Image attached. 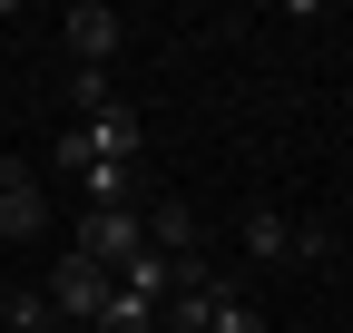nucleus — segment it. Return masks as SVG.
I'll return each instance as SVG.
<instances>
[{
	"label": "nucleus",
	"instance_id": "obj_9",
	"mask_svg": "<svg viewBox=\"0 0 353 333\" xmlns=\"http://www.w3.org/2000/svg\"><path fill=\"white\" fill-rule=\"evenodd\" d=\"M88 333H157V304H138V294L118 284V294H108V314L88 323Z\"/></svg>",
	"mask_w": 353,
	"mask_h": 333
},
{
	"label": "nucleus",
	"instance_id": "obj_2",
	"mask_svg": "<svg viewBox=\"0 0 353 333\" xmlns=\"http://www.w3.org/2000/svg\"><path fill=\"white\" fill-rule=\"evenodd\" d=\"M79 255H88V265H108V275H128V265L148 255L138 206H99V216H79Z\"/></svg>",
	"mask_w": 353,
	"mask_h": 333
},
{
	"label": "nucleus",
	"instance_id": "obj_3",
	"mask_svg": "<svg viewBox=\"0 0 353 333\" xmlns=\"http://www.w3.org/2000/svg\"><path fill=\"white\" fill-rule=\"evenodd\" d=\"M236 245H245L255 265H285V255H324L334 235H324V226H285L275 206H245V216H236Z\"/></svg>",
	"mask_w": 353,
	"mask_h": 333
},
{
	"label": "nucleus",
	"instance_id": "obj_4",
	"mask_svg": "<svg viewBox=\"0 0 353 333\" xmlns=\"http://www.w3.org/2000/svg\"><path fill=\"white\" fill-rule=\"evenodd\" d=\"M118 10H99V0H79V10H59V50H69V69H108L118 59Z\"/></svg>",
	"mask_w": 353,
	"mask_h": 333
},
{
	"label": "nucleus",
	"instance_id": "obj_5",
	"mask_svg": "<svg viewBox=\"0 0 353 333\" xmlns=\"http://www.w3.org/2000/svg\"><path fill=\"white\" fill-rule=\"evenodd\" d=\"M59 177H79V196H88V216H99V206H138V166H108V157H79L69 138H59Z\"/></svg>",
	"mask_w": 353,
	"mask_h": 333
},
{
	"label": "nucleus",
	"instance_id": "obj_10",
	"mask_svg": "<svg viewBox=\"0 0 353 333\" xmlns=\"http://www.w3.org/2000/svg\"><path fill=\"white\" fill-rule=\"evenodd\" d=\"M206 333H265V314H255L236 284H226V294H206Z\"/></svg>",
	"mask_w": 353,
	"mask_h": 333
},
{
	"label": "nucleus",
	"instance_id": "obj_11",
	"mask_svg": "<svg viewBox=\"0 0 353 333\" xmlns=\"http://www.w3.org/2000/svg\"><path fill=\"white\" fill-rule=\"evenodd\" d=\"M10 333H59V314H50V294H10Z\"/></svg>",
	"mask_w": 353,
	"mask_h": 333
},
{
	"label": "nucleus",
	"instance_id": "obj_8",
	"mask_svg": "<svg viewBox=\"0 0 353 333\" xmlns=\"http://www.w3.org/2000/svg\"><path fill=\"white\" fill-rule=\"evenodd\" d=\"M138 226H148V255H167V265H176V255H196V206H187V196H167V206H148Z\"/></svg>",
	"mask_w": 353,
	"mask_h": 333
},
{
	"label": "nucleus",
	"instance_id": "obj_12",
	"mask_svg": "<svg viewBox=\"0 0 353 333\" xmlns=\"http://www.w3.org/2000/svg\"><path fill=\"white\" fill-rule=\"evenodd\" d=\"M69 108L99 118V108H108V69H69Z\"/></svg>",
	"mask_w": 353,
	"mask_h": 333
},
{
	"label": "nucleus",
	"instance_id": "obj_7",
	"mask_svg": "<svg viewBox=\"0 0 353 333\" xmlns=\"http://www.w3.org/2000/svg\"><path fill=\"white\" fill-rule=\"evenodd\" d=\"M69 147L108 157V166H138V118H128V108H99V118H79V128H69Z\"/></svg>",
	"mask_w": 353,
	"mask_h": 333
},
{
	"label": "nucleus",
	"instance_id": "obj_6",
	"mask_svg": "<svg viewBox=\"0 0 353 333\" xmlns=\"http://www.w3.org/2000/svg\"><path fill=\"white\" fill-rule=\"evenodd\" d=\"M39 226H50V196H39V177H30L20 157H0V235H10V245H30Z\"/></svg>",
	"mask_w": 353,
	"mask_h": 333
},
{
	"label": "nucleus",
	"instance_id": "obj_1",
	"mask_svg": "<svg viewBox=\"0 0 353 333\" xmlns=\"http://www.w3.org/2000/svg\"><path fill=\"white\" fill-rule=\"evenodd\" d=\"M39 294H50V314H59V323H99V314H108V294H118V275H108V265H88L79 245H69L59 275L39 284Z\"/></svg>",
	"mask_w": 353,
	"mask_h": 333
}]
</instances>
